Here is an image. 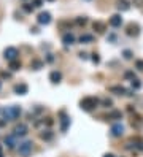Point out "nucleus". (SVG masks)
I'll use <instances>...</instances> for the list:
<instances>
[{
  "mask_svg": "<svg viewBox=\"0 0 143 157\" xmlns=\"http://www.w3.org/2000/svg\"><path fill=\"white\" fill-rule=\"evenodd\" d=\"M97 105H99V100L96 97H84L80 102V108L84 110V111H92Z\"/></svg>",
  "mask_w": 143,
  "mask_h": 157,
  "instance_id": "f257e3e1",
  "label": "nucleus"
},
{
  "mask_svg": "<svg viewBox=\"0 0 143 157\" xmlns=\"http://www.w3.org/2000/svg\"><path fill=\"white\" fill-rule=\"evenodd\" d=\"M18 151H19L21 155L27 157V155L32 152V141H24V143H21L19 148H18Z\"/></svg>",
  "mask_w": 143,
  "mask_h": 157,
  "instance_id": "f03ea898",
  "label": "nucleus"
},
{
  "mask_svg": "<svg viewBox=\"0 0 143 157\" xmlns=\"http://www.w3.org/2000/svg\"><path fill=\"white\" fill-rule=\"evenodd\" d=\"M37 22L41 26H48L49 22H51V13H48V11H41L40 14L37 16Z\"/></svg>",
  "mask_w": 143,
  "mask_h": 157,
  "instance_id": "7ed1b4c3",
  "label": "nucleus"
},
{
  "mask_svg": "<svg viewBox=\"0 0 143 157\" xmlns=\"http://www.w3.org/2000/svg\"><path fill=\"white\" fill-rule=\"evenodd\" d=\"M3 54H5V59H8L10 62H11V60H16V57H18V49L13 48V46H10V48L5 49Z\"/></svg>",
  "mask_w": 143,
  "mask_h": 157,
  "instance_id": "20e7f679",
  "label": "nucleus"
},
{
  "mask_svg": "<svg viewBox=\"0 0 143 157\" xmlns=\"http://www.w3.org/2000/svg\"><path fill=\"white\" fill-rule=\"evenodd\" d=\"M126 33H127L129 37H137L140 33V26L138 24H134V22H130V24L127 26V30H126Z\"/></svg>",
  "mask_w": 143,
  "mask_h": 157,
  "instance_id": "39448f33",
  "label": "nucleus"
},
{
  "mask_svg": "<svg viewBox=\"0 0 143 157\" xmlns=\"http://www.w3.org/2000/svg\"><path fill=\"white\" fill-rule=\"evenodd\" d=\"M111 135L113 137H123L124 135V125L121 124V122L111 125Z\"/></svg>",
  "mask_w": 143,
  "mask_h": 157,
  "instance_id": "423d86ee",
  "label": "nucleus"
},
{
  "mask_svg": "<svg viewBox=\"0 0 143 157\" xmlns=\"http://www.w3.org/2000/svg\"><path fill=\"white\" fill-rule=\"evenodd\" d=\"M14 135L16 137H26L27 135V132H29V128H27V125L26 124H18L14 127Z\"/></svg>",
  "mask_w": 143,
  "mask_h": 157,
  "instance_id": "0eeeda50",
  "label": "nucleus"
},
{
  "mask_svg": "<svg viewBox=\"0 0 143 157\" xmlns=\"http://www.w3.org/2000/svg\"><path fill=\"white\" fill-rule=\"evenodd\" d=\"M16 138H18V137H16L14 133H13V135H7V137H5L3 141H5V144H7V148H8V149L16 148V144H18V143H16Z\"/></svg>",
  "mask_w": 143,
  "mask_h": 157,
  "instance_id": "6e6552de",
  "label": "nucleus"
},
{
  "mask_svg": "<svg viewBox=\"0 0 143 157\" xmlns=\"http://www.w3.org/2000/svg\"><path fill=\"white\" fill-rule=\"evenodd\" d=\"M60 116H62V117H60V130H62V132H67L68 124H70V119H68L67 116H65V113H64V111L60 113Z\"/></svg>",
  "mask_w": 143,
  "mask_h": 157,
  "instance_id": "1a4fd4ad",
  "label": "nucleus"
},
{
  "mask_svg": "<svg viewBox=\"0 0 143 157\" xmlns=\"http://www.w3.org/2000/svg\"><path fill=\"white\" fill-rule=\"evenodd\" d=\"M27 91H29V87H27V84H24V83L16 84V86H14V92L18 94V95H26Z\"/></svg>",
  "mask_w": 143,
  "mask_h": 157,
  "instance_id": "9d476101",
  "label": "nucleus"
},
{
  "mask_svg": "<svg viewBox=\"0 0 143 157\" xmlns=\"http://www.w3.org/2000/svg\"><path fill=\"white\" fill-rule=\"evenodd\" d=\"M121 24H123V18L119 14H113L110 18V26L111 27H121Z\"/></svg>",
  "mask_w": 143,
  "mask_h": 157,
  "instance_id": "9b49d317",
  "label": "nucleus"
},
{
  "mask_svg": "<svg viewBox=\"0 0 143 157\" xmlns=\"http://www.w3.org/2000/svg\"><path fill=\"white\" fill-rule=\"evenodd\" d=\"M60 80H62V75H60V71L54 70V71H51V73H49V81H51V83L57 84V83H60Z\"/></svg>",
  "mask_w": 143,
  "mask_h": 157,
  "instance_id": "f8f14e48",
  "label": "nucleus"
},
{
  "mask_svg": "<svg viewBox=\"0 0 143 157\" xmlns=\"http://www.w3.org/2000/svg\"><path fill=\"white\" fill-rule=\"evenodd\" d=\"M116 7H118V10H121V11H127V10L130 8V5H129L127 0H118V2H116Z\"/></svg>",
  "mask_w": 143,
  "mask_h": 157,
  "instance_id": "ddd939ff",
  "label": "nucleus"
},
{
  "mask_svg": "<svg viewBox=\"0 0 143 157\" xmlns=\"http://www.w3.org/2000/svg\"><path fill=\"white\" fill-rule=\"evenodd\" d=\"M110 91L113 94H116V95H126L127 94V91H126L123 86H113V87H110Z\"/></svg>",
  "mask_w": 143,
  "mask_h": 157,
  "instance_id": "4468645a",
  "label": "nucleus"
},
{
  "mask_svg": "<svg viewBox=\"0 0 143 157\" xmlns=\"http://www.w3.org/2000/svg\"><path fill=\"white\" fill-rule=\"evenodd\" d=\"M10 110H11L13 121H14V119H18L19 114H21V108H19V106H18V105H11V106H10Z\"/></svg>",
  "mask_w": 143,
  "mask_h": 157,
  "instance_id": "2eb2a0df",
  "label": "nucleus"
},
{
  "mask_svg": "<svg viewBox=\"0 0 143 157\" xmlns=\"http://www.w3.org/2000/svg\"><path fill=\"white\" fill-rule=\"evenodd\" d=\"M62 41H64V44H73L75 43V37L72 35V33H65V35L62 37Z\"/></svg>",
  "mask_w": 143,
  "mask_h": 157,
  "instance_id": "dca6fc26",
  "label": "nucleus"
},
{
  "mask_svg": "<svg viewBox=\"0 0 143 157\" xmlns=\"http://www.w3.org/2000/svg\"><path fill=\"white\" fill-rule=\"evenodd\" d=\"M130 122H132V127H135V128H140L143 125V119L140 116H135V119H132Z\"/></svg>",
  "mask_w": 143,
  "mask_h": 157,
  "instance_id": "f3484780",
  "label": "nucleus"
},
{
  "mask_svg": "<svg viewBox=\"0 0 143 157\" xmlns=\"http://www.w3.org/2000/svg\"><path fill=\"white\" fill-rule=\"evenodd\" d=\"M92 41H94V37L92 35H81L80 37V43L87 44V43H92Z\"/></svg>",
  "mask_w": 143,
  "mask_h": 157,
  "instance_id": "a211bd4d",
  "label": "nucleus"
},
{
  "mask_svg": "<svg viewBox=\"0 0 143 157\" xmlns=\"http://www.w3.org/2000/svg\"><path fill=\"white\" fill-rule=\"evenodd\" d=\"M3 117H5V121H13V116H11V110H10V106H7V108L3 110Z\"/></svg>",
  "mask_w": 143,
  "mask_h": 157,
  "instance_id": "6ab92c4d",
  "label": "nucleus"
},
{
  "mask_svg": "<svg viewBox=\"0 0 143 157\" xmlns=\"http://www.w3.org/2000/svg\"><path fill=\"white\" fill-rule=\"evenodd\" d=\"M40 137H41L43 140H51V138H53V132H51V130H43V132L40 133Z\"/></svg>",
  "mask_w": 143,
  "mask_h": 157,
  "instance_id": "aec40b11",
  "label": "nucleus"
},
{
  "mask_svg": "<svg viewBox=\"0 0 143 157\" xmlns=\"http://www.w3.org/2000/svg\"><path fill=\"white\" fill-rule=\"evenodd\" d=\"M10 68H11V70H19L21 68V62H19V60H11V62H10Z\"/></svg>",
  "mask_w": 143,
  "mask_h": 157,
  "instance_id": "412c9836",
  "label": "nucleus"
},
{
  "mask_svg": "<svg viewBox=\"0 0 143 157\" xmlns=\"http://www.w3.org/2000/svg\"><path fill=\"white\" fill-rule=\"evenodd\" d=\"M132 143H134L135 148L143 149V140H141V138H134V140H132Z\"/></svg>",
  "mask_w": 143,
  "mask_h": 157,
  "instance_id": "4be33fe9",
  "label": "nucleus"
},
{
  "mask_svg": "<svg viewBox=\"0 0 143 157\" xmlns=\"http://www.w3.org/2000/svg\"><path fill=\"white\" fill-rule=\"evenodd\" d=\"M103 29H105V26H103L102 22H94V30H97L99 33H102Z\"/></svg>",
  "mask_w": 143,
  "mask_h": 157,
  "instance_id": "5701e85b",
  "label": "nucleus"
},
{
  "mask_svg": "<svg viewBox=\"0 0 143 157\" xmlns=\"http://www.w3.org/2000/svg\"><path fill=\"white\" fill-rule=\"evenodd\" d=\"M108 116L111 117V119H121V116H123V114H121V111H116V110H114V111H111Z\"/></svg>",
  "mask_w": 143,
  "mask_h": 157,
  "instance_id": "b1692460",
  "label": "nucleus"
},
{
  "mask_svg": "<svg viewBox=\"0 0 143 157\" xmlns=\"http://www.w3.org/2000/svg\"><path fill=\"white\" fill-rule=\"evenodd\" d=\"M30 67H32V68H34V70H40L41 67H43V64L40 62V60H34V62L30 64Z\"/></svg>",
  "mask_w": 143,
  "mask_h": 157,
  "instance_id": "393cba45",
  "label": "nucleus"
},
{
  "mask_svg": "<svg viewBox=\"0 0 143 157\" xmlns=\"http://www.w3.org/2000/svg\"><path fill=\"white\" fill-rule=\"evenodd\" d=\"M141 87V83L138 80H132V89H140Z\"/></svg>",
  "mask_w": 143,
  "mask_h": 157,
  "instance_id": "a878e982",
  "label": "nucleus"
},
{
  "mask_svg": "<svg viewBox=\"0 0 143 157\" xmlns=\"http://www.w3.org/2000/svg\"><path fill=\"white\" fill-rule=\"evenodd\" d=\"M123 56H124V59L130 60V59H132V51H130V49H126V51L123 53Z\"/></svg>",
  "mask_w": 143,
  "mask_h": 157,
  "instance_id": "bb28decb",
  "label": "nucleus"
},
{
  "mask_svg": "<svg viewBox=\"0 0 143 157\" xmlns=\"http://www.w3.org/2000/svg\"><path fill=\"white\" fill-rule=\"evenodd\" d=\"M103 106H107V108H108V106H111L113 105V102H111V100H110V98H103Z\"/></svg>",
  "mask_w": 143,
  "mask_h": 157,
  "instance_id": "cd10ccee",
  "label": "nucleus"
},
{
  "mask_svg": "<svg viewBox=\"0 0 143 157\" xmlns=\"http://www.w3.org/2000/svg\"><path fill=\"white\" fill-rule=\"evenodd\" d=\"M92 62H94V64H99V62H100V57H99V54H92Z\"/></svg>",
  "mask_w": 143,
  "mask_h": 157,
  "instance_id": "c85d7f7f",
  "label": "nucleus"
},
{
  "mask_svg": "<svg viewBox=\"0 0 143 157\" xmlns=\"http://www.w3.org/2000/svg\"><path fill=\"white\" fill-rule=\"evenodd\" d=\"M86 18H78V19H76V24H80V26H84L86 24Z\"/></svg>",
  "mask_w": 143,
  "mask_h": 157,
  "instance_id": "c756f323",
  "label": "nucleus"
},
{
  "mask_svg": "<svg viewBox=\"0 0 143 157\" xmlns=\"http://www.w3.org/2000/svg\"><path fill=\"white\" fill-rule=\"evenodd\" d=\"M126 78H129V80H135V75L132 73V71H126V75H124Z\"/></svg>",
  "mask_w": 143,
  "mask_h": 157,
  "instance_id": "7c9ffc66",
  "label": "nucleus"
},
{
  "mask_svg": "<svg viewBox=\"0 0 143 157\" xmlns=\"http://www.w3.org/2000/svg\"><path fill=\"white\" fill-rule=\"evenodd\" d=\"M135 67H137L138 70H143V60H137V62H135Z\"/></svg>",
  "mask_w": 143,
  "mask_h": 157,
  "instance_id": "2f4dec72",
  "label": "nucleus"
},
{
  "mask_svg": "<svg viewBox=\"0 0 143 157\" xmlns=\"http://www.w3.org/2000/svg\"><path fill=\"white\" fill-rule=\"evenodd\" d=\"M43 5V0H34V7H37V8H40Z\"/></svg>",
  "mask_w": 143,
  "mask_h": 157,
  "instance_id": "473e14b6",
  "label": "nucleus"
},
{
  "mask_svg": "<svg viewBox=\"0 0 143 157\" xmlns=\"http://www.w3.org/2000/svg\"><path fill=\"white\" fill-rule=\"evenodd\" d=\"M135 7H143V0H132Z\"/></svg>",
  "mask_w": 143,
  "mask_h": 157,
  "instance_id": "72a5a7b5",
  "label": "nucleus"
},
{
  "mask_svg": "<svg viewBox=\"0 0 143 157\" xmlns=\"http://www.w3.org/2000/svg\"><path fill=\"white\" fill-rule=\"evenodd\" d=\"M24 10L26 11H32V10H34V7H30V5H24Z\"/></svg>",
  "mask_w": 143,
  "mask_h": 157,
  "instance_id": "f704fd0d",
  "label": "nucleus"
},
{
  "mask_svg": "<svg viewBox=\"0 0 143 157\" xmlns=\"http://www.w3.org/2000/svg\"><path fill=\"white\" fill-rule=\"evenodd\" d=\"M10 76H11L10 73H7V71H2V78H10Z\"/></svg>",
  "mask_w": 143,
  "mask_h": 157,
  "instance_id": "c9c22d12",
  "label": "nucleus"
},
{
  "mask_svg": "<svg viewBox=\"0 0 143 157\" xmlns=\"http://www.w3.org/2000/svg\"><path fill=\"white\" fill-rule=\"evenodd\" d=\"M80 57L81 59H87V54L86 53H80Z\"/></svg>",
  "mask_w": 143,
  "mask_h": 157,
  "instance_id": "e433bc0d",
  "label": "nucleus"
},
{
  "mask_svg": "<svg viewBox=\"0 0 143 157\" xmlns=\"http://www.w3.org/2000/svg\"><path fill=\"white\" fill-rule=\"evenodd\" d=\"M53 60H54V57H53L51 54H48V62H53Z\"/></svg>",
  "mask_w": 143,
  "mask_h": 157,
  "instance_id": "4c0bfd02",
  "label": "nucleus"
},
{
  "mask_svg": "<svg viewBox=\"0 0 143 157\" xmlns=\"http://www.w3.org/2000/svg\"><path fill=\"white\" fill-rule=\"evenodd\" d=\"M103 157H114V155H113V154H105Z\"/></svg>",
  "mask_w": 143,
  "mask_h": 157,
  "instance_id": "58836bf2",
  "label": "nucleus"
},
{
  "mask_svg": "<svg viewBox=\"0 0 143 157\" xmlns=\"http://www.w3.org/2000/svg\"><path fill=\"white\" fill-rule=\"evenodd\" d=\"M48 2H54V0H48Z\"/></svg>",
  "mask_w": 143,
  "mask_h": 157,
  "instance_id": "ea45409f",
  "label": "nucleus"
},
{
  "mask_svg": "<svg viewBox=\"0 0 143 157\" xmlns=\"http://www.w3.org/2000/svg\"><path fill=\"white\" fill-rule=\"evenodd\" d=\"M0 87H2V81H0Z\"/></svg>",
  "mask_w": 143,
  "mask_h": 157,
  "instance_id": "a19ab883",
  "label": "nucleus"
}]
</instances>
